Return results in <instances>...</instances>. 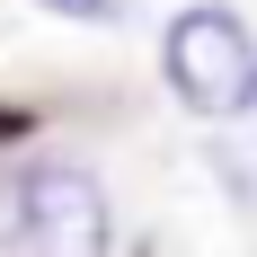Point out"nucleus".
Returning a JSON list of instances; mask_svg holds the SVG:
<instances>
[{"label":"nucleus","instance_id":"f257e3e1","mask_svg":"<svg viewBox=\"0 0 257 257\" xmlns=\"http://www.w3.org/2000/svg\"><path fill=\"white\" fill-rule=\"evenodd\" d=\"M160 71H169V89L195 115H257V45H248V27L231 9H213V0H195V9L169 18Z\"/></svg>","mask_w":257,"mask_h":257},{"label":"nucleus","instance_id":"f03ea898","mask_svg":"<svg viewBox=\"0 0 257 257\" xmlns=\"http://www.w3.org/2000/svg\"><path fill=\"white\" fill-rule=\"evenodd\" d=\"M9 248L18 257H106V195L80 169H27L9 186Z\"/></svg>","mask_w":257,"mask_h":257},{"label":"nucleus","instance_id":"7ed1b4c3","mask_svg":"<svg viewBox=\"0 0 257 257\" xmlns=\"http://www.w3.org/2000/svg\"><path fill=\"white\" fill-rule=\"evenodd\" d=\"M36 9H53V18H89V27H106L124 0H36Z\"/></svg>","mask_w":257,"mask_h":257},{"label":"nucleus","instance_id":"20e7f679","mask_svg":"<svg viewBox=\"0 0 257 257\" xmlns=\"http://www.w3.org/2000/svg\"><path fill=\"white\" fill-rule=\"evenodd\" d=\"M9 133H27V115H18V106H0V142H9Z\"/></svg>","mask_w":257,"mask_h":257}]
</instances>
